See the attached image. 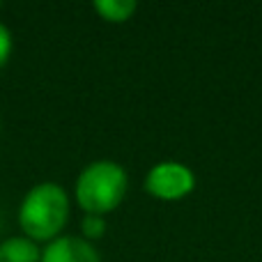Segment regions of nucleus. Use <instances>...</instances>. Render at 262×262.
Masks as SVG:
<instances>
[{
    "mask_svg": "<svg viewBox=\"0 0 262 262\" xmlns=\"http://www.w3.org/2000/svg\"><path fill=\"white\" fill-rule=\"evenodd\" d=\"M69 216L67 191L55 182H41L26 193L18 209L21 228L30 239H51L55 237Z\"/></svg>",
    "mask_w": 262,
    "mask_h": 262,
    "instance_id": "f257e3e1",
    "label": "nucleus"
},
{
    "mask_svg": "<svg viewBox=\"0 0 262 262\" xmlns=\"http://www.w3.org/2000/svg\"><path fill=\"white\" fill-rule=\"evenodd\" d=\"M129 177L120 163L101 159L83 168L76 180V200L88 214L113 212L127 195Z\"/></svg>",
    "mask_w": 262,
    "mask_h": 262,
    "instance_id": "f03ea898",
    "label": "nucleus"
},
{
    "mask_svg": "<svg viewBox=\"0 0 262 262\" xmlns=\"http://www.w3.org/2000/svg\"><path fill=\"white\" fill-rule=\"evenodd\" d=\"M145 189L159 200H182L195 189V175L180 161H161L149 168Z\"/></svg>",
    "mask_w": 262,
    "mask_h": 262,
    "instance_id": "7ed1b4c3",
    "label": "nucleus"
},
{
    "mask_svg": "<svg viewBox=\"0 0 262 262\" xmlns=\"http://www.w3.org/2000/svg\"><path fill=\"white\" fill-rule=\"evenodd\" d=\"M41 262H101L97 249L81 237H58L41 253Z\"/></svg>",
    "mask_w": 262,
    "mask_h": 262,
    "instance_id": "20e7f679",
    "label": "nucleus"
},
{
    "mask_svg": "<svg viewBox=\"0 0 262 262\" xmlns=\"http://www.w3.org/2000/svg\"><path fill=\"white\" fill-rule=\"evenodd\" d=\"M0 262H41V253L30 237H9L0 244Z\"/></svg>",
    "mask_w": 262,
    "mask_h": 262,
    "instance_id": "39448f33",
    "label": "nucleus"
},
{
    "mask_svg": "<svg viewBox=\"0 0 262 262\" xmlns=\"http://www.w3.org/2000/svg\"><path fill=\"white\" fill-rule=\"evenodd\" d=\"M136 7H138V5H136L134 0H97L95 3L97 14L111 23H124L127 18H131Z\"/></svg>",
    "mask_w": 262,
    "mask_h": 262,
    "instance_id": "423d86ee",
    "label": "nucleus"
},
{
    "mask_svg": "<svg viewBox=\"0 0 262 262\" xmlns=\"http://www.w3.org/2000/svg\"><path fill=\"white\" fill-rule=\"evenodd\" d=\"M104 232H106V221L101 216L88 214V216L83 219V235H85V239H99Z\"/></svg>",
    "mask_w": 262,
    "mask_h": 262,
    "instance_id": "0eeeda50",
    "label": "nucleus"
},
{
    "mask_svg": "<svg viewBox=\"0 0 262 262\" xmlns=\"http://www.w3.org/2000/svg\"><path fill=\"white\" fill-rule=\"evenodd\" d=\"M9 53H12V35H9L7 26L0 23V67L7 62Z\"/></svg>",
    "mask_w": 262,
    "mask_h": 262,
    "instance_id": "6e6552de",
    "label": "nucleus"
}]
</instances>
